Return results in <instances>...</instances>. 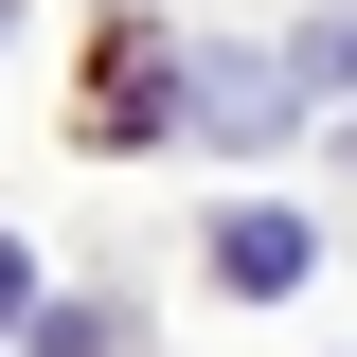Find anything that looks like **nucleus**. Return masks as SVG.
<instances>
[{
  "label": "nucleus",
  "mask_w": 357,
  "mask_h": 357,
  "mask_svg": "<svg viewBox=\"0 0 357 357\" xmlns=\"http://www.w3.org/2000/svg\"><path fill=\"white\" fill-rule=\"evenodd\" d=\"M215 268H232V286L268 304V286H304L321 250H304V215H232V232H215Z\"/></svg>",
  "instance_id": "f257e3e1"
},
{
  "label": "nucleus",
  "mask_w": 357,
  "mask_h": 357,
  "mask_svg": "<svg viewBox=\"0 0 357 357\" xmlns=\"http://www.w3.org/2000/svg\"><path fill=\"white\" fill-rule=\"evenodd\" d=\"M18 304H36V268H18V250H0V321H18Z\"/></svg>",
  "instance_id": "f03ea898"
}]
</instances>
